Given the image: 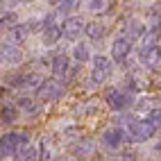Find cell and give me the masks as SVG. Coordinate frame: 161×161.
I'll return each mask as SVG.
<instances>
[{
  "label": "cell",
  "mask_w": 161,
  "mask_h": 161,
  "mask_svg": "<svg viewBox=\"0 0 161 161\" xmlns=\"http://www.w3.org/2000/svg\"><path fill=\"white\" fill-rule=\"evenodd\" d=\"M73 152L80 154V157H89V154L95 152V141H91V138H80V141L73 145Z\"/></svg>",
  "instance_id": "obj_19"
},
{
  "label": "cell",
  "mask_w": 161,
  "mask_h": 161,
  "mask_svg": "<svg viewBox=\"0 0 161 161\" xmlns=\"http://www.w3.org/2000/svg\"><path fill=\"white\" fill-rule=\"evenodd\" d=\"M23 59H25V55L16 43H12V41L0 43V64L3 66H20Z\"/></svg>",
  "instance_id": "obj_5"
},
{
  "label": "cell",
  "mask_w": 161,
  "mask_h": 161,
  "mask_svg": "<svg viewBox=\"0 0 161 161\" xmlns=\"http://www.w3.org/2000/svg\"><path fill=\"white\" fill-rule=\"evenodd\" d=\"M39 159L41 161H52V159H55V145L50 143V138H43L41 150H39Z\"/></svg>",
  "instance_id": "obj_24"
},
{
  "label": "cell",
  "mask_w": 161,
  "mask_h": 161,
  "mask_svg": "<svg viewBox=\"0 0 161 161\" xmlns=\"http://www.w3.org/2000/svg\"><path fill=\"white\" fill-rule=\"evenodd\" d=\"M0 3H3V0H0Z\"/></svg>",
  "instance_id": "obj_33"
},
{
  "label": "cell",
  "mask_w": 161,
  "mask_h": 161,
  "mask_svg": "<svg viewBox=\"0 0 161 161\" xmlns=\"http://www.w3.org/2000/svg\"><path fill=\"white\" fill-rule=\"evenodd\" d=\"M86 7L91 9V12H102L104 0H86Z\"/></svg>",
  "instance_id": "obj_28"
},
{
  "label": "cell",
  "mask_w": 161,
  "mask_h": 161,
  "mask_svg": "<svg viewBox=\"0 0 161 161\" xmlns=\"http://www.w3.org/2000/svg\"><path fill=\"white\" fill-rule=\"evenodd\" d=\"M57 7H59V14H64V16H73V14L82 7V0H61Z\"/></svg>",
  "instance_id": "obj_22"
},
{
  "label": "cell",
  "mask_w": 161,
  "mask_h": 161,
  "mask_svg": "<svg viewBox=\"0 0 161 161\" xmlns=\"http://www.w3.org/2000/svg\"><path fill=\"white\" fill-rule=\"evenodd\" d=\"M50 70H52V75H55L57 80L66 77L68 70H70V57L68 55H57L55 59L50 61Z\"/></svg>",
  "instance_id": "obj_12"
},
{
  "label": "cell",
  "mask_w": 161,
  "mask_h": 161,
  "mask_svg": "<svg viewBox=\"0 0 161 161\" xmlns=\"http://www.w3.org/2000/svg\"><path fill=\"white\" fill-rule=\"evenodd\" d=\"M12 159L14 161H39V150L34 145L25 143V145H20L16 152L12 154Z\"/></svg>",
  "instance_id": "obj_13"
},
{
  "label": "cell",
  "mask_w": 161,
  "mask_h": 161,
  "mask_svg": "<svg viewBox=\"0 0 161 161\" xmlns=\"http://www.w3.org/2000/svg\"><path fill=\"white\" fill-rule=\"evenodd\" d=\"M125 39H130L132 41V43H134V41H138V39H141L143 34H145V32H147V27H145V23H143V20H138V18H130V20H127V23H125Z\"/></svg>",
  "instance_id": "obj_10"
},
{
  "label": "cell",
  "mask_w": 161,
  "mask_h": 161,
  "mask_svg": "<svg viewBox=\"0 0 161 161\" xmlns=\"http://www.w3.org/2000/svg\"><path fill=\"white\" fill-rule=\"evenodd\" d=\"M159 107V102H157V98H152V95H147V98H141L136 102V111L138 114H150L152 109H157Z\"/></svg>",
  "instance_id": "obj_23"
},
{
  "label": "cell",
  "mask_w": 161,
  "mask_h": 161,
  "mask_svg": "<svg viewBox=\"0 0 161 161\" xmlns=\"http://www.w3.org/2000/svg\"><path fill=\"white\" fill-rule=\"evenodd\" d=\"M18 23V14L16 12H5L3 16H0V30L3 32H7L9 27H14Z\"/></svg>",
  "instance_id": "obj_25"
},
{
  "label": "cell",
  "mask_w": 161,
  "mask_h": 161,
  "mask_svg": "<svg viewBox=\"0 0 161 161\" xmlns=\"http://www.w3.org/2000/svg\"><path fill=\"white\" fill-rule=\"evenodd\" d=\"M132 50H134V46H132L130 39H125V36L114 39V43H111V61L125 64L127 59L132 57Z\"/></svg>",
  "instance_id": "obj_7"
},
{
  "label": "cell",
  "mask_w": 161,
  "mask_h": 161,
  "mask_svg": "<svg viewBox=\"0 0 161 161\" xmlns=\"http://www.w3.org/2000/svg\"><path fill=\"white\" fill-rule=\"evenodd\" d=\"M66 86L59 80H41V84L36 86V100L41 102H57L64 98Z\"/></svg>",
  "instance_id": "obj_3"
},
{
  "label": "cell",
  "mask_w": 161,
  "mask_h": 161,
  "mask_svg": "<svg viewBox=\"0 0 161 161\" xmlns=\"http://www.w3.org/2000/svg\"><path fill=\"white\" fill-rule=\"evenodd\" d=\"M3 95H5V86L0 84V98H3Z\"/></svg>",
  "instance_id": "obj_31"
},
{
  "label": "cell",
  "mask_w": 161,
  "mask_h": 161,
  "mask_svg": "<svg viewBox=\"0 0 161 161\" xmlns=\"http://www.w3.org/2000/svg\"><path fill=\"white\" fill-rule=\"evenodd\" d=\"M93 59V68H91V82L93 84H104L107 80L111 77V59L107 57H91Z\"/></svg>",
  "instance_id": "obj_6"
},
{
  "label": "cell",
  "mask_w": 161,
  "mask_h": 161,
  "mask_svg": "<svg viewBox=\"0 0 161 161\" xmlns=\"http://www.w3.org/2000/svg\"><path fill=\"white\" fill-rule=\"evenodd\" d=\"M46 3H48V5H59L61 0H46Z\"/></svg>",
  "instance_id": "obj_30"
},
{
  "label": "cell",
  "mask_w": 161,
  "mask_h": 161,
  "mask_svg": "<svg viewBox=\"0 0 161 161\" xmlns=\"http://www.w3.org/2000/svg\"><path fill=\"white\" fill-rule=\"evenodd\" d=\"M57 161H84V159H75V157H61V159H57Z\"/></svg>",
  "instance_id": "obj_29"
},
{
  "label": "cell",
  "mask_w": 161,
  "mask_h": 161,
  "mask_svg": "<svg viewBox=\"0 0 161 161\" xmlns=\"http://www.w3.org/2000/svg\"><path fill=\"white\" fill-rule=\"evenodd\" d=\"M141 61L145 64V68L147 70H159V48H154V50H150V52H145V55H141Z\"/></svg>",
  "instance_id": "obj_21"
},
{
  "label": "cell",
  "mask_w": 161,
  "mask_h": 161,
  "mask_svg": "<svg viewBox=\"0 0 161 161\" xmlns=\"http://www.w3.org/2000/svg\"><path fill=\"white\" fill-rule=\"evenodd\" d=\"M39 82H41V77L36 73H23V75H14V77H9V86L30 89V86H36Z\"/></svg>",
  "instance_id": "obj_11"
},
{
  "label": "cell",
  "mask_w": 161,
  "mask_h": 161,
  "mask_svg": "<svg viewBox=\"0 0 161 161\" xmlns=\"http://www.w3.org/2000/svg\"><path fill=\"white\" fill-rule=\"evenodd\" d=\"M5 14V7H3V3H0V16H3Z\"/></svg>",
  "instance_id": "obj_32"
},
{
  "label": "cell",
  "mask_w": 161,
  "mask_h": 161,
  "mask_svg": "<svg viewBox=\"0 0 161 161\" xmlns=\"http://www.w3.org/2000/svg\"><path fill=\"white\" fill-rule=\"evenodd\" d=\"M18 116H20V109L16 104H3V107H0V123L12 125V123L18 120Z\"/></svg>",
  "instance_id": "obj_16"
},
{
  "label": "cell",
  "mask_w": 161,
  "mask_h": 161,
  "mask_svg": "<svg viewBox=\"0 0 161 161\" xmlns=\"http://www.w3.org/2000/svg\"><path fill=\"white\" fill-rule=\"evenodd\" d=\"M125 134H127V141L145 143V141H150V138L157 134V127L150 120H145V118H132V120L127 123Z\"/></svg>",
  "instance_id": "obj_1"
},
{
  "label": "cell",
  "mask_w": 161,
  "mask_h": 161,
  "mask_svg": "<svg viewBox=\"0 0 161 161\" xmlns=\"http://www.w3.org/2000/svg\"><path fill=\"white\" fill-rule=\"evenodd\" d=\"M30 143V136L25 132H9L0 136V157H12L20 145Z\"/></svg>",
  "instance_id": "obj_4"
},
{
  "label": "cell",
  "mask_w": 161,
  "mask_h": 161,
  "mask_svg": "<svg viewBox=\"0 0 161 161\" xmlns=\"http://www.w3.org/2000/svg\"><path fill=\"white\" fill-rule=\"evenodd\" d=\"M100 141L107 150H118L125 141H127V134L123 127H109V130H104L102 136H100Z\"/></svg>",
  "instance_id": "obj_9"
},
{
  "label": "cell",
  "mask_w": 161,
  "mask_h": 161,
  "mask_svg": "<svg viewBox=\"0 0 161 161\" xmlns=\"http://www.w3.org/2000/svg\"><path fill=\"white\" fill-rule=\"evenodd\" d=\"M104 102L114 111H127L134 104V93H127L125 89H118V86H107L104 89Z\"/></svg>",
  "instance_id": "obj_2"
},
{
  "label": "cell",
  "mask_w": 161,
  "mask_h": 161,
  "mask_svg": "<svg viewBox=\"0 0 161 161\" xmlns=\"http://www.w3.org/2000/svg\"><path fill=\"white\" fill-rule=\"evenodd\" d=\"M104 30H107V27H104L102 23H98V20H91V23H84V30H82V32H84V34H86L91 41H98V39L104 36Z\"/></svg>",
  "instance_id": "obj_17"
},
{
  "label": "cell",
  "mask_w": 161,
  "mask_h": 161,
  "mask_svg": "<svg viewBox=\"0 0 161 161\" xmlns=\"http://www.w3.org/2000/svg\"><path fill=\"white\" fill-rule=\"evenodd\" d=\"M16 107H18V109H23L27 116H39V114H41L39 102H36V100H32V98H20Z\"/></svg>",
  "instance_id": "obj_20"
},
{
  "label": "cell",
  "mask_w": 161,
  "mask_h": 161,
  "mask_svg": "<svg viewBox=\"0 0 161 161\" xmlns=\"http://www.w3.org/2000/svg\"><path fill=\"white\" fill-rule=\"evenodd\" d=\"M64 138H68V141H77V138H80V127H75V125L64 127Z\"/></svg>",
  "instance_id": "obj_26"
},
{
  "label": "cell",
  "mask_w": 161,
  "mask_h": 161,
  "mask_svg": "<svg viewBox=\"0 0 161 161\" xmlns=\"http://www.w3.org/2000/svg\"><path fill=\"white\" fill-rule=\"evenodd\" d=\"M7 32H9V41H12V43H16V46L25 43V41H27V36H30V32H27L25 23H16L14 27H9Z\"/></svg>",
  "instance_id": "obj_15"
},
{
  "label": "cell",
  "mask_w": 161,
  "mask_h": 161,
  "mask_svg": "<svg viewBox=\"0 0 161 161\" xmlns=\"http://www.w3.org/2000/svg\"><path fill=\"white\" fill-rule=\"evenodd\" d=\"M59 39H61V27L55 25V23H52V25H46L43 32H41V41H43V46H48V48L55 46Z\"/></svg>",
  "instance_id": "obj_14"
},
{
  "label": "cell",
  "mask_w": 161,
  "mask_h": 161,
  "mask_svg": "<svg viewBox=\"0 0 161 161\" xmlns=\"http://www.w3.org/2000/svg\"><path fill=\"white\" fill-rule=\"evenodd\" d=\"M59 27H61V36H66L68 41H77L80 34H82V30H84V18L77 16V14L66 16L64 25H59Z\"/></svg>",
  "instance_id": "obj_8"
},
{
  "label": "cell",
  "mask_w": 161,
  "mask_h": 161,
  "mask_svg": "<svg viewBox=\"0 0 161 161\" xmlns=\"http://www.w3.org/2000/svg\"><path fill=\"white\" fill-rule=\"evenodd\" d=\"M91 46L89 43H84V41H80L77 46L73 48V59L75 61H80V64H86V61H91Z\"/></svg>",
  "instance_id": "obj_18"
},
{
  "label": "cell",
  "mask_w": 161,
  "mask_h": 161,
  "mask_svg": "<svg viewBox=\"0 0 161 161\" xmlns=\"http://www.w3.org/2000/svg\"><path fill=\"white\" fill-rule=\"evenodd\" d=\"M27 32H39V30H43V18H32L25 23Z\"/></svg>",
  "instance_id": "obj_27"
}]
</instances>
